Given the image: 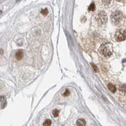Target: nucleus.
Returning <instances> with one entry per match:
<instances>
[{
	"label": "nucleus",
	"mask_w": 126,
	"mask_h": 126,
	"mask_svg": "<svg viewBox=\"0 0 126 126\" xmlns=\"http://www.w3.org/2000/svg\"><path fill=\"white\" fill-rule=\"evenodd\" d=\"M100 51L105 57L111 56L112 54V45L110 42H105L101 46Z\"/></svg>",
	"instance_id": "f257e3e1"
},
{
	"label": "nucleus",
	"mask_w": 126,
	"mask_h": 126,
	"mask_svg": "<svg viewBox=\"0 0 126 126\" xmlns=\"http://www.w3.org/2000/svg\"><path fill=\"white\" fill-rule=\"evenodd\" d=\"M124 18L123 13L120 11H116L111 15V20L115 25H119Z\"/></svg>",
	"instance_id": "f03ea898"
},
{
	"label": "nucleus",
	"mask_w": 126,
	"mask_h": 126,
	"mask_svg": "<svg viewBox=\"0 0 126 126\" xmlns=\"http://www.w3.org/2000/svg\"><path fill=\"white\" fill-rule=\"evenodd\" d=\"M97 20L100 25H102L107 21V16L104 11H101L97 15Z\"/></svg>",
	"instance_id": "7ed1b4c3"
},
{
	"label": "nucleus",
	"mask_w": 126,
	"mask_h": 126,
	"mask_svg": "<svg viewBox=\"0 0 126 126\" xmlns=\"http://www.w3.org/2000/svg\"><path fill=\"white\" fill-rule=\"evenodd\" d=\"M126 32L125 29H121L118 30L116 33H115V39L118 42H121L124 41L126 39Z\"/></svg>",
	"instance_id": "20e7f679"
},
{
	"label": "nucleus",
	"mask_w": 126,
	"mask_h": 126,
	"mask_svg": "<svg viewBox=\"0 0 126 126\" xmlns=\"http://www.w3.org/2000/svg\"><path fill=\"white\" fill-rule=\"evenodd\" d=\"M23 52L22 50H19L16 53V58L18 59V60H21L23 58Z\"/></svg>",
	"instance_id": "39448f33"
},
{
	"label": "nucleus",
	"mask_w": 126,
	"mask_h": 126,
	"mask_svg": "<svg viewBox=\"0 0 126 126\" xmlns=\"http://www.w3.org/2000/svg\"><path fill=\"white\" fill-rule=\"evenodd\" d=\"M77 125L79 126H83L86 125V121L83 119H79L77 121Z\"/></svg>",
	"instance_id": "423d86ee"
},
{
	"label": "nucleus",
	"mask_w": 126,
	"mask_h": 126,
	"mask_svg": "<svg viewBox=\"0 0 126 126\" xmlns=\"http://www.w3.org/2000/svg\"><path fill=\"white\" fill-rule=\"evenodd\" d=\"M108 88L109 89L110 91H111L112 92H113V93H115V91H116V87H115L114 85L112 84H108Z\"/></svg>",
	"instance_id": "0eeeda50"
},
{
	"label": "nucleus",
	"mask_w": 126,
	"mask_h": 126,
	"mask_svg": "<svg viewBox=\"0 0 126 126\" xmlns=\"http://www.w3.org/2000/svg\"><path fill=\"white\" fill-rule=\"evenodd\" d=\"M95 3H92L89 6V7H88V10L90 11H95Z\"/></svg>",
	"instance_id": "6e6552de"
},
{
	"label": "nucleus",
	"mask_w": 126,
	"mask_h": 126,
	"mask_svg": "<svg viewBox=\"0 0 126 126\" xmlns=\"http://www.w3.org/2000/svg\"><path fill=\"white\" fill-rule=\"evenodd\" d=\"M52 124V122L51 120H49V119H47V120H46V121H45V122L44 123V126H50Z\"/></svg>",
	"instance_id": "1a4fd4ad"
},
{
	"label": "nucleus",
	"mask_w": 126,
	"mask_h": 126,
	"mask_svg": "<svg viewBox=\"0 0 126 126\" xmlns=\"http://www.w3.org/2000/svg\"><path fill=\"white\" fill-rule=\"evenodd\" d=\"M59 113V110H57V109L54 110L53 111H52V114H53V115L55 117H58Z\"/></svg>",
	"instance_id": "9d476101"
},
{
	"label": "nucleus",
	"mask_w": 126,
	"mask_h": 126,
	"mask_svg": "<svg viewBox=\"0 0 126 126\" xmlns=\"http://www.w3.org/2000/svg\"><path fill=\"white\" fill-rule=\"evenodd\" d=\"M41 13H42V15H46L48 14V10L47 9H42V11H41Z\"/></svg>",
	"instance_id": "9b49d317"
},
{
	"label": "nucleus",
	"mask_w": 126,
	"mask_h": 126,
	"mask_svg": "<svg viewBox=\"0 0 126 126\" xmlns=\"http://www.w3.org/2000/svg\"><path fill=\"white\" fill-rule=\"evenodd\" d=\"M70 95V91L69 90H66V91H65V92H64V93L63 94V95H64V97H68V96H69V95Z\"/></svg>",
	"instance_id": "f8f14e48"
},
{
	"label": "nucleus",
	"mask_w": 126,
	"mask_h": 126,
	"mask_svg": "<svg viewBox=\"0 0 126 126\" xmlns=\"http://www.w3.org/2000/svg\"><path fill=\"white\" fill-rule=\"evenodd\" d=\"M91 64V66H92V68H93V70H94V71L95 72V73H97V72H98V68H97V67L96 66V65H95V64H93V63H92Z\"/></svg>",
	"instance_id": "ddd939ff"
},
{
	"label": "nucleus",
	"mask_w": 126,
	"mask_h": 126,
	"mask_svg": "<svg viewBox=\"0 0 126 126\" xmlns=\"http://www.w3.org/2000/svg\"><path fill=\"white\" fill-rule=\"evenodd\" d=\"M121 90L123 92H126V84H124L121 86Z\"/></svg>",
	"instance_id": "4468645a"
},
{
	"label": "nucleus",
	"mask_w": 126,
	"mask_h": 126,
	"mask_svg": "<svg viewBox=\"0 0 126 126\" xmlns=\"http://www.w3.org/2000/svg\"><path fill=\"white\" fill-rule=\"evenodd\" d=\"M5 100V97L3 96H0V103H3Z\"/></svg>",
	"instance_id": "2eb2a0df"
},
{
	"label": "nucleus",
	"mask_w": 126,
	"mask_h": 126,
	"mask_svg": "<svg viewBox=\"0 0 126 126\" xmlns=\"http://www.w3.org/2000/svg\"><path fill=\"white\" fill-rule=\"evenodd\" d=\"M103 2L105 5H108L110 2V0H103Z\"/></svg>",
	"instance_id": "dca6fc26"
},
{
	"label": "nucleus",
	"mask_w": 126,
	"mask_h": 126,
	"mask_svg": "<svg viewBox=\"0 0 126 126\" xmlns=\"http://www.w3.org/2000/svg\"><path fill=\"white\" fill-rule=\"evenodd\" d=\"M0 53L3 54V50L2 49H0Z\"/></svg>",
	"instance_id": "f3484780"
},
{
	"label": "nucleus",
	"mask_w": 126,
	"mask_h": 126,
	"mask_svg": "<svg viewBox=\"0 0 126 126\" xmlns=\"http://www.w3.org/2000/svg\"><path fill=\"white\" fill-rule=\"evenodd\" d=\"M117 1H124L125 0H117Z\"/></svg>",
	"instance_id": "a211bd4d"
}]
</instances>
